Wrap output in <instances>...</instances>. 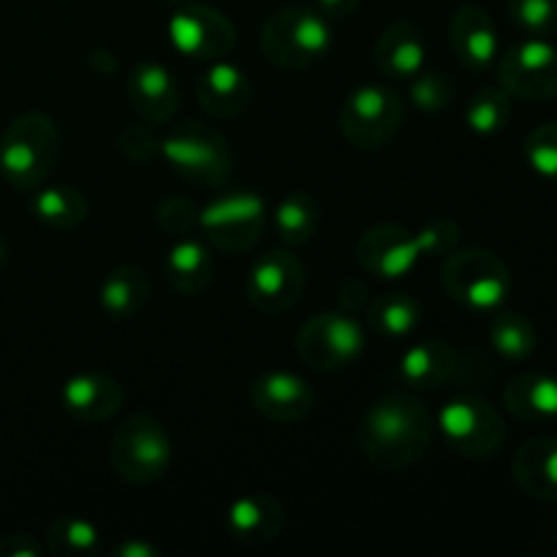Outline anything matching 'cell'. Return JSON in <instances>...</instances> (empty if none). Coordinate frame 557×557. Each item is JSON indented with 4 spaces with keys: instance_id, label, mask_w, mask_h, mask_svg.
Instances as JSON below:
<instances>
[{
    "instance_id": "cell-21",
    "label": "cell",
    "mask_w": 557,
    "mask_h": 557,
    "mask_svg": "<svg viewBox=\"0 0 557 557\" xmlns=\"http://www.w3.org/2000/svg\"><path fill=\"white\" fill-rule=\"evenodd\" d=\"M451 49L466 69H487L498 58V30L482 5L466 3L455 11L449 27Z\"/></svg>"
},
{
    "instance_id": "cell-23",
    "label": "cell",
    "mask_w": 557,
    "mask_h": 557,
    "mask_svg": "<svg viewBox=\"0 0 557 557\" xmlns=\"http://www.w3.org/2000/svg\"><path fill=\"white\" fill-rule=\"evenodd\" d=\"M460 368V357L444 341H424L400 357V379L411 389H438L449 384Z\"/></svg>"
},
{
    "instance_id": "cell-38",
    "label": "cell",
    "mask_w": 557,
    "mask_h": 557,
    "mask_svg": "<svg viewBox=\"0 0 557 557\" xmlns=\"http://www.w3.org/2000/svg\"><path fill=\"white\" fill-rule=\"evenodd\" d=\"M44 553L41 544L27 533H9L0 536V557H38Z\"/></svg>"
},
{
    "instance_id": "cell-10",
    "label": "cell",
    "mask_w": 557,
    "mask_h": 557,
    "mask_svg": "<svg viewBox=\"0 0 557 557\" xmlns=\"http://www.w3.org/2000/svg\"><path fill=\"white\" fill-rule=\"evenodd\" d=\"M435 430L462 457L484 460L504 449L506 422L482 397H455L435 419Z\"/></svg>"
},
{
    "instance_id": "cell-39",
    "label": "cell",
    "mask_w": 557,
    "mask_h": 557,
    "mask_svg": "<svg viewBox=\"0 0 557 557\" xmlns=\"http://www.w3.org/2000/svg\"><path fill=\"white\" fill-rule=\"evenodd\" d=\"M359 5H362V0H315V9H319L326 20H343V16H351Z\"/></svg>"
},
{
    "instance_id": "cell-19",
    "label": "cell",
    "mask_w": 557,
    "mask_h": 557,
    "mask_svg": "<svg viewBox=\"0 0 557 557\" xmlns=\"http://www.w3.org/2000/svg\"><path fill=\"white\" fill-rule=\"evenodd\" d=\"M375 65L386 79L411 82L428 65V41L422 30L406 20L386 25L375 41Z\"/></svg>"
},
{
    "instance_id": "cell-3",
    "label": "cell",
    "mask_w": 557,
    "mask_h": 557,
    "mask_svg": "<svg viewBox=\"0 0 557 557\" xmlns=\"http://www.w3.org/2000/svg\"><path fill=\"white\" fill-rule=\"evenodd\" d=\"M60 156V131L44 112H22L0 136V174L16 190H36Z\"/></svg>"
},
{
    "instance_id": "cell-32",
    "label": "cell",
    "mask_w": 557,
    "mask_h": 557,
    "mask_svg": "<svg viewBox=\"0 0 557 557\" xmlns=\"http://www.w3.org/2000/svg\"><path fill=\"white\" fill-rule=\"evenodd\" d=\"M101 544V533L85 517H58L47 531V549L60 557L92 555Z\"/></svg>"
},
{
    "instance_id": "cell-6",
    "label": "cell",
    "mask_w": 557,
    "mask_h": 557,
    "mask_svg": "<svg viewBox=\"0 0 557 557\" xmlns=\"http://www.w3.org/2000/svg\"><path fill=\"white\" fill-rule=\"evenodd\" d=\"M441 281L457 305L476 313H493L511 294V272L506 261L482 248L449 253Z\"/></svg>"
},
{
    "instance_id": "cell-35",
    "label": "cell",
    "mask_w": 557,
    "mask_h": 557,
    "mask_svg": "<svg viewBox=\"0 0 557 557\" xmlns=\"http://www.w3.org/2000/svg\"><path fill=\"white\" fill-rule=\"evenodd\" d=\"M528 166L544 180L557 183V120L533 128L525 139Z\"/></svg>"
},
{
    "instance_id": "cell-1",
    "label": "cell",
    "mask_w": 557,
    "mask_h": 557,
    "mask_svg": "<svg viewBox=\"0 0 557 557\" xmlns=\"http://www.w3.org/2000/svg\"><path fill=\"white\" fill-rule=\"evenodd\" d=\"M433 413L406 392L379 397L359 424L362 455L381 471H406L417 466L433 446Z\"/></svg>"
},
{
    "instance_id": "cell-13",
    "label": "cell",
    "mask_w": 557,
    "mask_h": 557,
    "mask_svg": "<svg viewBox=\"0 0 557 557\" xmlns=\"http://www.w3.org/2000/svg\"><path fill=\"white\" fill-rule=\"evenodd\" d=\"M498 79L511 98L547 101L557 96V47L549 38L528 36L500 58Z\"/></svg>"
},
{
    "instance_id": "cell-12",
    "label": "cell",
    "mask_w": 557,
    "mask_h": 557,
    "mask_svg": "<svg viewBox=\"0 0 557 557\" xmlns=\"http://www.w3.org/2000/svg\"><path fill=\"white\" fill-rule=\"evenodd\" d=\"M166 36L174 52L190 60H205V63L226 58L237 44V30H234L232 20L207 3L180 5L169 16Z\"/></svg>"
},
{
    "instance_id": "cell-26",
    "label": "cell",
    "mask_w": 557,
    "mask_h": 557,
    "mask_svg": "<svg viewBox=\"0 0 557 557\" xmlns=\"http://www.w3.org/2000/svg\"><path fill=\"white\" fill-rule=\"evenodd\" d=\"M163 270H166V277L174 292L185 294V297H196L215 277V259H212L210 248L205 243L185 237L172 245Z\"/></svg>"
},
{
    "instance_id": "cell-27",
    "label": "cell",
    "mask_w": 557,
    "mask_h": 557,
    "mask_svg": "<svg viewBox=\"0 0 557 557\" xmlns=\"http://www.w3.org/2000/svg\"><path fill=\"white\" fill-rule=\"evenodd\" d=\"M272 223H275V232L283 245L299 248V245H308L315 237V232H319L321 207L315 205L313 196L302 194V190H292L275 207Z\"/></svg>"
},
{
    "instance_id": "cell-33",
    "label": "cell",
    "mask_w": 557,
    "mask_h": 557,
    "mask_svg": "<svg viewBox=\"0 0 557 557\" xmlns=\"http://www.w3.org/2000/svg\"><path fill=\"white\" fill-rule=\"evenodd\" d=\"M509 16L528 36L549 38L557 33V0H509Z\"/></svg>"
},
{
    "instance_id": "cell-5",
    "label": "cell",
    "mask_w": 557,
    "mask_h": 557,
    "mask_svg": "<svg viewBox=\"0 0 557 557\" xmlns=\"http://www.w3.org/2000/svg\"><path fill=\"white\" fill-rule=\"evenodd\" d=\"M161 158H166L185 183L199 188H221L234 166L226 136L199 120L172 125L161 139Z\"/></svg>"
},
{
    "instance_id": "cell-25",
    "label": "cell",
    "mask_w": 557,
    "mask_h": 557,
    "mask_svg": "<svg viewBox=\"0 0 557 557\" xmlns=\"http://www.w3.org/2000/svg\"><path fill=\"white\" fill-rule=\"evenodd\" d=\"M506 411L522 422H549L557 419V379L544 373H522L504 389Z\"/></svg>"
},
{
    "instance_id": "cell-18",
    "label": "cell",
    "mask_w": 557,
    "mask_h": 557,
    "mask_svg": "<svg viewBox=\"0 0 557 557\" xmlns=\"http://www.w3.org/2000/svg\"><path fill=\"white\" fill-rule=\"evenodd\" d=\"M60 403L76 422L96 424L112 419L125 403V392L117 379L107 373L71 375L60 389Z\"/></svg>"
},
{
    "instance_id": "cell-7",
    "label": "cell",
    "mask_w": 557,
    "mask_h": 557,
    "mask_svg": "<svg viewBox=\"0 0 557 557\" xmlns=\"http://www.w3.org/2000/svg\"><path fill=\"white\" fill-rule=\"evenodd\" d=\"M174 446L166 428L147 413L125 419L112 435L109 460L114 473L128 484L158 482L172 466Z\"/></svg>"
},
{
    "instance_id": "cell-31",
    "label": "cell",
    "mask_w": 557,
    "mask_h": 557,
    "mask_svg": "<svg viewBox=\"0 0 557 557\" xmlns=\"http://www.w3.org/2000/svg\"><path fill=\"white\" fill-rule=\"evenodd\" d=\"M511 96L504 87H482L466 103V125L479 136H493L509 125Z\"/></svg>"
},
{
    "instance_id": "cell-14",
    "label": "cell",
    "mask_w": 557,
    "mask_h": 557,
    "mask_svg": "<svg viewBox=\"0 0 557 557\" xmlns=\"http://www.w3.org/2000/svg\"><path fill=\"white\" fill-rule=\"evenodd\" d=\"M305 281L308 275L299 256L286 248H275L261 253L250 267L245 292L250 305H256L261 313H286L302 297Z\"/></svg>"
},
{
    "instance_id": "cell-8",
    "label": "cell",
    "mask_w": 557,
    "mask_h": 557,
    "mask_svg": "<svg viewBox=\"0 0 557 557\" xmlns=\"http://www.w3.org/2000/svg\"><path fill=\"white\" fill-rule=\"evenodd\" d=\"M406 114L400 92L384 82L359 85L343 101L341 131L359 150H381L397 136Z\"/></svg>"
},
{
    "instance_id": "cell-24",
    "label": "cell",
    "mask_w": 557,
    "mask_h": 557,
    "mask_svg": "<svg viewBox=\"0 0 557 557\" xmlns=\"http://www.w3.org/2000/svg\"><path fill=\"white\" fill-rule=\"evenodd\" d=\"M152 283L147 272L136 264L114 267L107 277H103L101 288H98V302H101L103 313L114 321L134 319L147 302H150Z\"/></svg>"
},
{
    "instance_id": "cell-37",
    "label": "cell",
    "mask_w": 557,
    "mask_h": 557,
    "mask_svg": "<svg viewBox=\"0 0 557 557\" xmlns=\"http://www.w3.org/2000/svg\"><path fill=\"white\" fill-rule=\"evenodd\" d=\"M120 152L131 161H152V158L161 156V136L152 134V128L147 123L128 125V128L120 134L117 139Z\"/></svg>"
},
{
    "instance_id": "cell-28",
    "label": "cell",
    "mask_w": 557,
    "mask_h": 557,
    "mask_svg": "<svg viewBox=\"0 0 557 557\" xmlns=\"http://www.w3.org/2000/svg\"><path fill=\"white\" fill-rule=\"evenodd\" d=\"M33 215L54 232H71L87 218V199L71 185H47L33 194Z\"/></svg>"
},
{
    "instance_id": "cell-22",
    "label": "cell",
    "mask_w": 557,
    "mask_h": 557,
    "mask_svg": "<svg viewBox=\"0 0 557 557\" xmlns=\"http://www.w3.org/2000/svg\"><path fill=\"white\" fill-rule=\"evenodd\" d=\"M517 487L536 500H557V438H533L511 460Z\"/></svg>"
},
{
    "instance_id": "cell-2",
    "label": "cell",
    "mask_w": 557,
    "mask_h": 557,
    "mask_svg": "<svg viewBox=\"0 0 557 557\" xmlns=\"http://www.w3.org/2000/svg\"><path fill=\"white\" fill-rule=\"evenodd\" d=\"M457 243H460V226L446 218L424 223L419 232L395 226V223H381L359 237L357 259L370 275L397 281L408 275L419 264V259L451 253Z\"/></svg>"
},
{
    "instance_id": "cell-15",
    "label": "cell",
    "mask_w": 557,
    "mask_h": 557,
    "mask_svg": "<svg viewBox=\"0 0 557 557\" xmlns=\"http://www.w3.org/2000/svg\"><path fill=\"white\" fill-rule=\"evenodd\" d=\"M250 406L256 413L277 424H297L310 417L315 406V392L302 375L288 370H270L250 384Z\"/></svg>"
},
{
    "instance_id": "cell-20",
    "label": "cell",
    "mask_w": 557,
    "mask_h": 557,
    "mask_svg": "<svg viewBox=\"0 0 557 557\" xmlns=\"http://www.w3.org/2000/svg\"><path fill=\"white\" fill-rule=\"evenodd\" d=\"M283 506L267 493H248L232 500L226 511V528L234 542L245 547H264L272 544L283 531Z\"/></svg>"
},
{
    "instance_id": "cell-41",
    "label": "cell",
    "mask_w": 557,
    "mask_h": 557,
    "mask_svg": "<svg viewBox=\"0 0 557 557\" xmlns=\"http://www.w3.org/2000/svg\"><path fill=\"white\" fill-rule=\"evenodd\" d=\"M5 259H9V248H5V239L0 237V270H3Z\"/></svg>"
},
{
    "instance_id": "cell-17",
    "label": "cell",
    "mask_w": 557,
    "mask_h": 557,
    "mask_svg": "<svg viewBox=\"0 0 557 557\" xmlns=\"http://www.w3.org/2000/svg\"><path fill=\"white\" fill-rule=\"evenodd\" d=\"M196 98L199 107L210 117L232 120L239 117L253 101V85L239 65L228 60H212L205 74L196 82Z\"/></svg>"
},
{
    "instance_id": "cell-4",
    "label": "cell",
    "mask_w": 557,
    "mask_h": 557,
    "mask_svg": "<svg viewBox=\"0 0 557 557\" xmlns=\"http://www.w3.org/2000/svg\"><path fill=\"white\" fill-rule=\"evenodd\" d=\"M330 47L332 25L315 5H283L261 27V52L277 69H310L326 58Z\"/></svg>"
},
{
    "instance_id": "cell-36",
    "label": "cell",
    "mask_w": 557,
    "mask_h": 557,
    "mask_svg": "<svg viewBox=\"0 0 557 557\" xmlns=\"http://www.w3.org/2000/svg\"><path fill=\"white\" fill-rule=\"evenodd\" d=\"M156 223L172 237H185L199 228V207L183 196H169L156 207Z\"/></svg>"
},
{
    "instance_id": "cell-29",
    "label": "cell",
    "mask_w": 557,
    "mask_h": 557,
    "mask_svg": "<svg viewBox=\"0 0 557 557\" xmlns=\"http://www.w3.org/2000/svg\"><path fill=\"white\" fill-rule=\"evenodd\" d=\"M422 310L408 294H381L368 305V326L381 337L403 341L419 326Z\"/></svg>"
},
{
    "instance_id": "cell-30",
    "label": "cell",
    "mask_w": 557,
    "mask_h": 557,
    "mask_svg": "<svg viewBox=\"0 0 557 557\" xmlns=\"http://www.w3.org/2000/svg\"><path fill=\"white\" fill-rule=\"evenodd\" d=\"M490 343L506 362H525L536 351V330L525 315L500 313L490 321Z\"/></svg>"
},
{
    "instance_id": "cell-11",
    "label": "cell",
    "mask_w": 557,
    "mask_h": 557,
    "mask_svg": "<svg viewBox=\"0 0 557 557\" xmlns=\"http://www.w3.org/2000/svg\"><path fill=\"white\" fill-rule=\"evenodd\" d=\"M368 348L364 330L348 313L310 315L297 332V354L315 370H341L357 362Z\"/></svg>"
},
{
    "instance_id": "cell-40",
    "label": "cell",
    "mask_w": 557,
    "mask_h": 557,
    "mask_svg": "<svg viewBox=\"0 0 557 557\" xmlns=\"http://www.w3.org/2000/svg\"><path fill=\"white\" fill-rule=\"evenodd\" d=\"M117 557H158V547L152 544L139 542V539H131V542H123L117 549H114Z\"/></svg>"
},
{
    "instance_id": "cell-9",
    "label": "cell",
    "mask_w": 557,
    "mask_h": 557,
    "mask_svg": "<svg viewBox=\"0 0 557 557\" xmlns=\"http://www.w3.org/2000/svg\"><path fill=\"white\" fill-rule=\"evenodd\" d=\"M199 228L212 248L245 253L267 228V205L253 190H226L199 210Z\"/></svg>"
},
{
    "instance_id": "cell-34",
    "label": "cell",
    "mask_w": 557,
    "mask_h": 557,
    "mask_svg": "<svg viewBox=\"0 0 557 557\" xmlns=\"http://www.w3.org/2000/svg\"><path fill=\"white\" fill-rule=\"evenodd\" d=\"M455 98V85L444 71L424 69L411 79V103L422 112H441Z\"/></svg>"
},
{
    "instance_id": "cell-16",
    "label": "cell",
    "mask_w": 557,
    "mask_h": 557,
    "mask_svg": "<svg viewBox=\"0 0 557 557\" xmlns=\"http://www.w3.org/2000/svg\"><path fill=\"white\" fill-rule=\"evenodd\" d=\"M128 101L145 123H169L180 109V87L172 71L156 60H141L128 74Z\"/></svg>"
}]
</instances>
